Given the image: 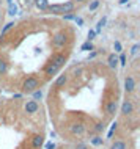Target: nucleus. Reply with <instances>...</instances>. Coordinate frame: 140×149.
<instances>
[{
    "label": "nucleus",
    "instance_id": "12",
    "mask_svg": "<svg viewBox=\"0 0 140 149\" xmlns=\"http://www.w3.org/2000/svg\"><path fill=\"white\" fill-rule=\"evenodd\" d=\"M68 82H69V75H68L66 72H65V74H62L57 80H55V83H54V90H55V91H62L63 88L68 85Z\"/></svg>",
    "mask_w": 140,
    "mask_h": 149
},
{
    "label": "nucleus",
    "instance_id": "8",
    "mask_svg": "<svg viewBox=\"0 0 140 149\" xmlns=\"http://www.w3.org/2000/svg\"><path fill=\"white\" fill-rule=\"evenodd\" d=\"M135 90H137V80H135L134 74H126L125 77V91L127 96H132Z\"/></svg>",
    "mask_w": 140,
    "mask_h": 149
},
{
    "label": "nucleus",
    "instance_id": "18",
    "mask_svg": "<svg viewBox=\"0 0 140 149\" xmlns=\"http://www.w3.org/2000/svg\"><path fill=\"white\" fill-rule=\"evenodd\" d=\"M33 5L36 6L39 11H43V13H44V10L47 8V5H49V0H35Z\"/></svg>",
    "mask_w": 140,
    "mask_h": 149
},
{
    "label": "nucleus",
    "instance_id": "21",
    "mask_svg": "<svg viewBox=\"0 0 140 149\" xmlns=\"http://www.w3.org/2000/svg\"><path fill=\"white\" fill-rule=\"evenodd\" d=\"M106 22H107V17H106V16H104L102 19H99V21H98V24H96V30H94L96 35L101 33V30H102V27L106 25Z\"/></svg>",
    "mask_w": 140,
    "mask_h": 149
},
{
    "label": "nucleus",
    "instance_id": "20",
    "mask_svg": "<svg viewBox=\"0 0 140 149\" xmlns=\"http://www.w3.org/2000/svg\"><path fill=\"white\" fill-rule=\"evenodd\" d=\"M14 25H16L14 22H8V24H5V27H3L2 31H0V39H2V38H5V36L8 35V31H10L11 29H13Z\"/></svg>",
    "mask_w": 140,
    "mask_h": 149
},
{
    "label": "nucleus",
    "instance_id": "23",
    "mask_svg": "<svg viewBox=\"0 0 140 149\" xmlns=\"http://www.w3.org/2000/svg\"><path fill=\"white\" fill-rule=\"evenodd\" d=\"M73 149H90V146L83 141H77V143L73 144Z\"/></svg>",
    "mask_w": 140,
    "mask_h": 149
},
{
    "label": "nucleus",
    "instance_id": "24",
    "mask_svg": "<svg viewBox=\"0 0 140 149\" xmlns=\"http://www.w3.org/2000/svg\"><path fill=\"white\" fill-rule=\"evenodd\" d=\"M32 96H33V100H39L43 97V90L39 88V90H35L33 93H32Z\"/></svg>",
    "mask_w": 140,
    "mask_h": 149
},
{
    "label": "nucleus",
    "instance_id": "5",
    "mask_svg": "<svg viewBox=\"0 0 140 149\" xmlns=\"http://www.w3.org/2000/svg\"><path fill=\"white\" fill-rule=\"evenodd\" d=\"M69 55H71V50H69V49L55 50L54 54L50 55L49 61H52L54 64H57V66H60V68H63V66L68 63V60H69Z\"/></svg>",
    "mask_w": 140,
    "mask_h": 149
},
{
    "label": "nucleus",
    "instance_id": "9",
    "mask_svg": "<svg viewBox=\"0 0 140 149\" xmlns=\"http://www.w3.org/2000/svg\"><path fill=\"white\" fill-rule=\"evenodd\" d=\"M38 110H39V104H38V100H27L25 104H24V111H25L27 115H35V113H38Z\"/></svg>",
    "mask_w": 140,
    "mask_h": 149
},
{
    "label": "nucleus",
    "instance_id": "1",
    "mask_svg": "<svg viewBox=\"0 0 140 149\" xmlns=\"http://www.w3.org/2000/svg\"><path fill=\"white\" fill-rule=\"evenodd\" d=\"M73 41V30L69 29H62L58 31H55L52 35V39H50V46L54 50H62V49H66L68 44Z\"/></svg>",
    "mask_w": 140,
    "mask_h": 149
},
{
    "label": "nucleus",
    "instance_id": "38",
    "mask_svg": "<svg viewBox=\"0 0 140 149\" xmlns=\"http://www.w3.org/2000/svg\"><path fill=\"white\" fill-rule=\"evenodd\" d=\"M8 3H11V0H8Z\"/></svg>",
    "mask_w": 140,
    "mask_h": 149
},
{
    "label": "nucleus",
    "instance_id": "13",
    "mask_svg": "<svg viewBox=\"0 0 140 149\" xmlns=\"http://www.w3.org/2000/svg\"><path fill=\"white\" fill-rule=\"evenodd\" d=\"M44 143V135L43 134H33L32 135V149H41Z\"/></svg>",
    "mask_w": 140,
    "mask_h": 149
},
{
    "label": "nucleus",
    "instance_id": "29",
    "mask_svg": "<svg viewBox=\"0 0 140 149\" xmlns=\"http://www.w3.org/2000/svg\"><path fill=\"white\" fill-rule=\"evenodd\" d=\"M118 63H121V66H125V64H126V55H125V54H121V55H120Z\"/></svg>",
    "mask_w": 140,
    "mask_h": 149
},
{
    "label": "nucleus",
    "instance_id": "26",
    "mask_svg": "<svg viewBox=\"0 0 140 149\" xmlns=\"http://www.w3.org/2000/svg\"><path fill=\"white\" fill-rule=\"evenodd\" d=\"M77 17V13H68V14H63V19L65 21H74Z\"/></svg>",
    "mask_w": 140,
    "mask_h": 149
},
{
    "label": "nucleus",
    "instance_id": "11",
    "mask_svg": "<svg viewBox=\"0 0 140 149\" xmlns=\"http://www.w3.org/2000/svg\"><path fill=\"white\" fill-rule=\"evenodd\" d=\"M106 124H107L106 119H94L93 126H91V132L96 134V135H101L102 132L106 130Z\"/></svg>",
    "mask_w": 140,
    "mask_h": 149
},
{
    "label": "nucleus",
    "instance_id": "15",
    "mask_svg": "<svg viewBox=\"0 0 140 149\" xmlns=\"http://www.w3.org/2000/svg\"><path fill=\"white\" fill-rule=\"evenodd\" d=\"M8 69H10V60H8L5 55H0V77H2V75H6Z\"/></svg>",
    "mask_w": 140,
    "mask_h": 149
},
{
    "label": "nucleus",
    "instance_id": "10",
    "mask_svg": "<svg viewBox=\"0 0 140 149\" xmlns=\"http://www.w3.org/2000/svg\"><path fill=\"white\" fill-rule=\"evenodd\" d=\"M46 14H52V16H63V8H62V3H49L47 8L44 10Z\"/></svg>",
    "mask_w": 140,
    "mask_h": 149
},
{
    "label": "nucleus",
    "instance_id": "25",
    "mask_svg": "<svg viewBox=\"0 0 140 149\" xmlns=\"http://www.w3.org/2000/svg\"><path fill=\"white\" fill-rule=\"evenodd\" d=\"M99 0H91V2L88 3V8H90V11H94V10H98V6H99Z\"/></svg>",
    "mask_w": 140,
    "mask_h": 149
},
{
    "label": "nucleus",
    "instance_id": "2",
    "mask_svg": "<svg viewBox=\"0 0 140 149\" xmlns=\"http://www.w3.org/2000/svg\"><path fill=\"white\" fill-rule=\"evenodd\" d=\"M102 111H104V116H106V121L115 118V115H117V111H118V93H117V90H115L113 94L106 96L104 105H102Z\"/></svg>",
    "mask_w": 140,
    "mask_h": 149
},
{
    "label": "nucleus",
    "instance_id": "28",
    "mask_svg": "<svg viewBox=\"0 0 140 149\" xmlns=\"http://www.w3.org/2000/svg\"><path fill=\"white\" fill-rule=\"evenodd\" d=\"M94 36H96V33H94V30H90V31H88V38H87V41H91V42H93Z\"/></svg>",
    "mask_w": 140,
    "mask_h": 149
},
{
    "label": "nucleus",
    "instance_id": "19",
    "mask_svg": "<svg viewBox=\"0 0 140 149\" xmlns=\"http://www.w3.org/2000/svg\"><path fill=\"white\" fill-rule=\"evenodd\" d=\"M90 143L93 144V146H102V144H104V140H102L101 135H96V134H94V135L90 138Z\"/></svg>",
    "mask_w": 140,
    "mask_h": 149
},
{
    "label": "nucleus",
    "instance_id": "17",
    "mask_svg": "<svg viewBox=\"0 0 140 149\" xmlns=\"http://www.w3.org/2000/svg\"><path fill=\"white\" fill-rule=\"evenodd\" d=\"M107 64H109L110 69H117L118 68V57L115 54H109V57H107Z\"/></svg>",
    "mask_w": 140,
    "mask_h": 149
},
{
    "label": "nucleus",
    "instance_id": "36",
    "mask_svg": "<svg viewBox=\"0 0 140 149\" xmlns=\"http://www.w3.org/2000/svg\"><path fill=\"white\" fill-rule=\"evenodd\" d=\"M126 2H127V0H120V2H118V3H120V5H125V3H126Z\"/></svg>",
    "mask_w": 140,
    "mask_h": 149
},
{
    "label": "nucleus",
    "instance_id": "34",
    "mask_svg": "<svg viewBox=\"0 0 140 149\" xmlns=\"http://www.w3.org/2000/svg\"><path fill=\"white\" fill-rule=\"evenodd\" d=\"M74 21H76V24H77V25H79V27H80V25H82V24H83V19H82V17H76V19H74Z\"/></svg>",
    "mask_w": 140,
    "mask_h": 149
},
{
    "label": "nucleus",
    "instance_id": "4",
    "mask_svg": "<svg viewBox=\"0 0 140 149\" xmlns=\"http://www.w3.org/2000/svg\"><path fill=\"white\" fill-rule=\"evenodd\" d=\"M68 132H69L71 136L74 138H80V136L85 135L87 132V126L83 121H79V119H73L68 123Z\"/></svg>",
    "mask_w": 140,
    "mask_h": 149
},
{
    "label": "nucleus",
    "instance_id": "31",
    "mask_svg": "<svg viewBox=\"0 0 140 149\" xmlns=\"http://www.w3.org/2000/svg\"><path fill=\"white\" fill-rule=\"evenodd\" d=\"M22 2H24V5H25L27 8H30V6H33L35 0H22Z\"/></svg>",
    "mask_w": 140,
    "mask_h": 149
},
{
    "label": "nucleus",
    "instance_id": "32",
    "mask_svg": "<svg viewBox=\"0 0 140 149\" xmlns=\"http://www.w3.org/2000/svg\"><path fill=\"white\" fill-rule=\"evenodd\" d=\"M73 2L76 3V5H83V3H88L90 0H73Z\"/></svg>",
    "mask_w": 140,
    "mask_h": 149
},
{
    "label": "nucleus",
    "instance_id": "27",
    "mask_svg": "<svg viewBox=\"0 0 140 149\" xmlns=\"http://www.w3.org/2000/svg\"><path fill=\"white\" fill-rule=\"evenodd\" d=\"M139 49H140V44H134V46H132V49H131V55H137Z\"/></svg>",
    "mask_w": 140,
    "mask_h": 149
},
{
    "label": "nucleus",
    "instance_id": "14",
    "mask_svg": "<svg viewBox=\"0 0 140 149\" xmlns=\"http://www.w3.org/2000/svg\"><path fill=\"white\" fill-rule=\"evenodd\" d=\"M129 148V144H127V141L125 138H115V140H112V143H110V146L109 149H127Z\"/></svg>",
    "mask_w": 140,
    "mask_h": 149
},
{
    "label": "nucleus",
    "instance_id": "16",
    "mask_svg": "<svg viewBox=\"0 0 140 149\" xmlns=\"http://www.w3.org/2000/svg\"><path fill=\"white\" fill-rule=\"evenodd\" d=\"M62 8H63V14H68V13H76L77 11V5L73 2V0H68V2L62 3Z\"/></svg>",
    "mask_w": 140,
    "mask_h": 149
},
{
    "label": "nucleus",
    "instance_id": "37",
    "mask_svg": "<svg viewBox=\"0 0 140 149\" xmlns=\"http://www.w3.org/2000/svg\"><path fill=\"white\" fill-rule=\"evenodd\" d=\"M55 146H54V144H49V146H47V149H54Z\"/></svg>",
    "mask_w": 140,
    "mask_h": 149
},
{
    "label": "nucleus",
    "instance_id": "3",
    "mask_svg": "<svg viewBox=\"0 0 140 149\" xmlns=\"http://www.w3.org/2000/svg\"><path fill=\"white\" fill-rule=\"evenodd\" d=\"M44 82L46 80L38 77L36 74H30V75H27V77L24 79V82L21 85V91L24 93V94H32L35 90H39V88L44 85Z\"/></svg>",
    "mask_w": 140,
    "mask_h": 149
},
{
    "label": "nucleus",
    "instance_id": "7",
    "mask_svg": "<svg viewBox=\"0 0 140 149\" xmlns=\"http://www.w3.org/2000/svg\"><path fill=\"white\" fill-rule=\"evenodd\" d=\"M62 71V68L57 66V64H54L52 61H47L44 66H43V75H44V80H50V79H54L55 75L58 74V72Z\"/></svg>",
    "mask_w": 140,
    "mask_h": 149
},
{
    "label": "nucleus",
    "instance_id": "33",
    "mask_svg": "<svg viewBox=\"0 0 140 149\" xmlns=\"http://www.w3.org/2000/svg\"><path fill=\"white\" fill-rule=\"evenodd\" d=\"M10 14L11 16L16 14V6H13V3H10Z\"/></svg>",
    "mask_w": 140,
    "mask_h": 149
},
{
    "label": "nucleus",
    "instance_id": "30",
    "mask_svg": "<svg viewBox=\"0 0 140 149\" xmlns=\"http://www.w3.org/2000/svg\"><path fill=\"white\" fill-rule=\"evenodd\" d=\"M113 49H115V52H121V44H120V41L113 42Z\"/></svg>",
    "mask_w": 140,
    "mask_h": 149
},
{
    "label": "nucleus",
    "instance_id": "22",
    "mask_svg": "<svg viewBox=\"0 0 140 149\" xmlns=\"http://www.w3.org/2000/svg\"><path fill=\"white\" fill-rule=\"evenodd\" d=\"M80 50H82V52H91V50H94L93 42H91V41H85V42L80 46Z\"/></svg>",
    "mask_w": 140,
    "mask_h": 149
},
{
    "label": "nucleus",
    "instance_id": "6",
    "mask_svg": "<svg viewBox=\"0 0 140 149\" xmlns=\"http://www.w3.org/2000/svg\"><path fill=\"white\" fill-rule=\"evenodd\" d=\"M135 110H137V107H135V100L131 99L129 96H126V99L121 102V105H120V115L123 116V118H131Z\"/></svg>",
    "mask_w": 140,
    "mask_h": 149
},
{
    "label": "nucleus",
    "instance_id": "35",
    "mask_svg": "<svg viewBox=\"0 0 140 149\" xmlns=\"http://www.w3.org/2000/svg\"><path fill=\"white\" fill-rule=\"evenodd\" d=\"M2 22H3V13L0 11V25H2Z\"/></svg>",
    "mask_w": 140,
    "mask_h": 149
}]
</instances>
